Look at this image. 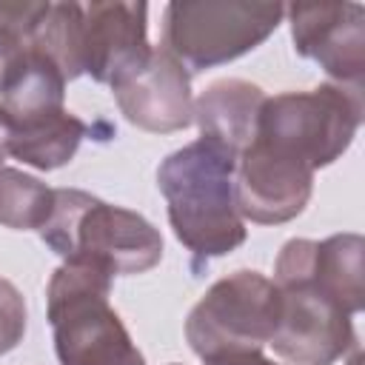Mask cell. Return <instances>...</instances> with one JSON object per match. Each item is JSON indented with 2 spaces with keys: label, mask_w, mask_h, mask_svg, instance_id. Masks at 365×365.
<instances>
[{
  "label": "cell",
  "mask_w": 365,
  "mask_h": 365,
  "mask_svg": "<svg viewBox=\"0 0 365 365\" xmlns=\"http://www.w3.org/2000/svg\"><path fill=\"white\" fill-rule=\"evenodd\" d=\"M234 168L237 157L205 137L171 151L157 168L174 237L200 259L225 257L248 237L234 202Z\"/></svg>",
  "instance_id": "6da1fadb"
},
{
  "label": "cell",
  "mask_w": 365,
  "mask_h": 365,
  "mask_svg": "<svg viewBox=\"0 0 365 365\" xmlns=\"http://www.w3.org/2000/svg\"><path fill=\"white\" fill-rule=\"evenodd\" d=\"M125 120L151 134L182 131L194 123V97L188 68L168 51L154 48L148 63L111 86Z\"/></svg>",
  "instance_id": "7c38bea8"
},
{
  "label": "cell",
  "mask_w": 365,
  "mask_h": 365,
  "mask_svg": "<svg viewBox=\"0 0 365 365\" xmlns=\"http://www.w3.org/2000/svg\"><path fill=\"white\" fill-rule=\"evenodd\" d=\"M40 237L63 262L108 277L145 274L163 259V237L143 214L80 188H54V208Z\"/></svg>",
  "instance_id": "7a4b0ae2"
},
{
  "label": "cell",
  "mask_w": 365,
  "mask_h": 365,
  "mask_svg": "<svg viewBox=\"0 0 365 365\" xmlns=\"http://www.w3.org/2000/svg\"><path fill=\"white\" fill-rule=\"evenodd\" d=\"M106 271L63 262L46 291V314L60 365H145L120 314Z\"/></svg>",
  "instance_id": "3957f363"
},
{
  "label": "cell",
  "mask_w": 365,
  "mask_h": 365,
  "mask_svg": "<svg viewBox=\"0 0 365 365\" xmlns=\"http://www.w3.org/2000/svg\"><path fill=\"white\" fill-rule=\"evenodd\" d=\"M279 288V322L271 348L288 365H334L356 348L351 314L308 282Z\"/></svg>",
  "instance_id": "52a82bcc"
},
{
  "label": "cell",
  "mask_w": 365,
  "mask_h": 365,
  "mask_svg": "<svg viewBox=\"0 0 365 365\" xmlns=\"http://www.w3.org/2000/svg\"><path fill=\"white\" fill-rule=\"evenodd\" d=\"M279 322V288L259 271L242 268L217 279L188 311L185 339L205 365H228L262 354Z\"/></svg>",
  "instance_id": "5b68a950"
},
{
  "label": "cell",
  "mask_w": 365,
  "mask_h": 365,
  "mask_svg": "<svg viewBox=\"0 0 365 365\" xmlns=\"http://www.w3.org/2000/svg\"><path fill=\"white\" fill-rule=\"evenodd\" d=\"M285 17L282 3L194 0L168 3L163 14V48L185 68L202 71L231 63L265 43Z\"/></svg>",
  "instance_id": "8992f818"
},
{
  "label": "cell",
  "mask_w": 365,
  "mask_h": 365,
  "mask_svg": "<svg viewBox=\"0 0 365 365\" xmlns=\"http://www.w3.org/2000/svg\"><path fill=\"white\" fill-rule=\"evenodd\" d=\"M48 3H0V88L31 46Z\"/></svg>",
  "instance_id": "e0dca14e"
},
{
  "label": "cell",
  "mask_w": 365,
  "mask_h": 365,
  "mask_svg": "<svg viewBox=\"0 0 365 365\" xmlns=\"http://www.w3.org/2000/svg\"><path fill=\"white\" fill-rule=\"evenodd\" d=\"M228 365H277V362L268 359V356H262V354H248V356H240V359H234Z\"/></svg>",
  "instance_id": "ffe728a7"
},
{
  "label": "cell",
  "mask_w": 365,
  "mask_h": 365,
  "mask_svg": "<svg viewBox=\"0 0 365 365\" xmlns=\"http://www.w3.org/2000/svg\"><path fill=\"white\" fill-rule=\"evenodd\" d=\"M291 40L299 57L319 63L336 83H365V9L359 3H294L285 6Z\"/></svg>",
  "instance_id": "ba28073f"
},
{
  "label": "cell",
  "mask_w": 365,
  "mask_h": 365,
  "mask_svg": "<svg viewBox=\"0 0 365 365\" xmlns=\"http://www.w3.org/2000/svg\"><path fill=\"white\" fill-rule=\"evenodd\" d=\"M314 191V171L271 145L251 140L234 168V202L242 220L279 225L299 217Z\"/></svg>",
  "instance_id": "9c48e42d"
},
{
  "label": "cell",
  "mask_w": 365,
  "mask_h": 365,
  "mask_svg": "<svg viewBox=\"0 0 365 365\" xmlns=\"http://www.w3.org/2000/svg\"><path fill=\"white\" fill-rule=\"evenodd\" d=\"M262 103L265 91L257 83L240 77L214 80L194 100V123L200 128V137L240 157V151L254 140Z\"/></svg>",
  "instance_id": "4fadbf2b"
},
{
  "label": "cell",
  "mask_w": 365,
  "mask_h": 365,
  "mask_svg": "<svg viewBox=\"0 0 365 365\" xmlns=\"http://www.w3.org/2000/svg\"><path fill=\"white\" fill-rule=\"evenodd\" d=\"M54 208V188L20 168H0V225L40 231Z\"/></svg>",
  "instance_id": "2e32d148"
},
{
  "label": "cell",
  "mask_w": 365,
  "mask_h": 365,
  "mask_svg": "<svg viewBox=\"0 0 365 365\" xmlns=\"http://www.w3.org/2000/svg\"><path fill=\"white\" fill-rule=\"evenodd\" d=\"M66 77L54 66L51 57H46L40 48L29 46L17 68L9 74L6 86L0 88V106L11 120L43 114L51 108H63L66 100Z\"/></svg>",
  "instance_id": "9a60e30c"
},
{
  "label": "cell",
  "mask_w": 365,
  "mask_h": 365,
  "mask_svg": "<svg viewBox=\"0 0 365 365\" xmlns=\"http://www.w3.org/2000/svg\"><path fill=\"white\" fill-rule=\"evenodd\" d=\"M26 299L14 282L0 277V356L14 351L26 334Z\"/></svg>",
  "instance_id": "ac0fdd59"
},
{
  "label": "cell",
  "mask_w": 365,
  "mask_h": 365,
  "mask_svg": "<svg viewBox=\"0 0 365 365\" xmlns=\"http://www.w3.org/2000/svg\"><path fill=\"white\" fill-rule=\"evenodd\" d=\"M145 3H88L83 6L80 60L94 83L114 86L143 68L151 57Z\"/></svg>",
  "instance_id": "30bf717a"
},
{
  "label": "cell",
  "mask_w": 365,
  "mask_h": 365,
  "mask_svg": "<svg viewBox=\"0 0 365 365\" xmlns=\"http://www.w3.org/2000/svg\"><path fill=\"white\" fill-rule=\"evenodd\" d=\"M365 240L359 234H331L328 240H288L274 265V282H308L336 299L351 317L365 305L362 285Z\"/></svg>",
  "instance_id": "8fae6325"
},
{
  "label": "cell",
  "mask_w": 365,
  "mask_h": 365,
  "mask_svg": "<svg viewBox=\"0 0 365 365\" xmlns=\"http://www.w3.org/2000/svg\"><path fill=\"white\" fill-rule=\"evenodd\" d=\"M86 134H88V125L77 114H71L66 106L51 108L43 114L11 120L9 154L37 171H54L71 163Z\"/></svg>",
  "instance_id": "5bb4252c"
},
{
  "label": "cell",
  "mask_w": 365,
  "mask_h": 365,
  "mask_svg": "<svg viewBox=\"0 0 365 365\" xmlns=\"http://www.w3.org/2000/svg\"><path fill=\"white\" fill-rule=\"evenodd\" d=\"M359 123L362 88L322 83L308 91L265 97L254 140L317 171L351 148Z\"/></svg>",
  "instance_id": "277c9868"
},
{
  "label": "cell",
  "mask_w": 365,
  "mask_h": 365,
  "mask_svg": "<svg viewBox=\"0 0 365 365\" xmlns=\"http://www.w3.org/2000/svg\"><path fill=\"white\" fill-rule=\"evenodd\" d=\"M9 137H11V120L0 106V168H3V160L9 157Z\"/></svg>",
  "instance_id": "d6986e66"
}]
</instances>
